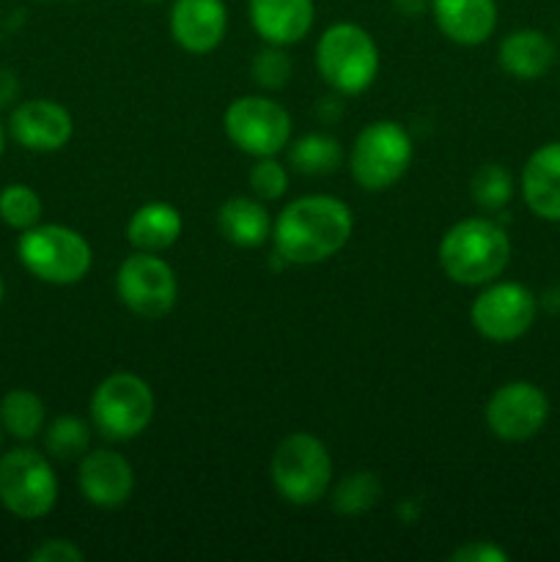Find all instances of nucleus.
I'll return each instance as SVG.
<instances>
[{
  "instance_id": "nucleus-1",
  "label": "nucleus",
  "mask_w": 560,
  "mask_h": 562,
  "mask_svg": "<svg viewBox=\"0 0 560 562\" xmlns=\"http://www.w3.org/2000/svg\"><path fill=\"white\" fill-rule=\"evenodd\" d=\"M349 203L333 195H302L285 203L272 223L275 256L294 267H313L338 256L351 239Z\"/></svg>"
},
{
  "instance_id": "nucleus-2",
  "label": "nucleus",
  "mask_w": 560,
  "mask_h": 562,
  "mask_svg": "<svg viewBox=\"0 0 560 562\" xmlns=\"http://www.w3.org/2000/svg\"><path fill=\"white\" fill-rule=\"evenodd\" d=\"M511 261V239L500 223L489 217L459 220L439 241V267L459 285H486L505 272Z\"/></svg>"
},
{
  "instance_id": "nucleus-3",
  "label": "nucleus",
  "mask_w": 560,
  "mask_h": 562,
  "mask_svg": "<svg viewBox=\"0 0 560 562\" xmlns=\"http://www.w3.org/2000/svg\"><path fill=\"white\" fill-rule=\"evenodd\" d=\"M16 258L47 285H77L93 267V250L86 236L58 223H38L20 231Z\"/></svg>"
},
{
  "instance_id": "nucleus-4",
  "label": "nucleus",
  "mask_w": 560,
  "mask_h": 562,
  "mask_svg": "<svg viewBox=\"0 0 560 562\" xmlns=\"http://www.w3.org/2000/svg\"><path fill=\"white\" fill-rule=\"evenodd\" d=\"M316 71L335 93L357 97L368 91L379 75V47L357 22H335L316 42Z\"/></svg>"
},
{
  "instance_id": "nucleus-5",
  "label": "nucleus",
  "mask_w": 560,
  "mask_h": 562,
  "mask_svg": "<svg viewBox=\"0 0 560 562\" xmlns=\"http://www.w3.org/2000/svg\"><path fill=\"white\" fill-rule=\"evenodd\" d=\"M275 492L296 508L316 505L333 483V456L327 445L307 431H294L280 439L269 464Z\"/></svg>"
},
{
  "instance_id": "nucleus-6",
  "label": "nucleus",
  "mask_w": 560,
  "mask_h": 562,
  "mask_svg": "<svg viewBox=\"0 0 560 562\" xmlns=\"http://www.w3.org/2000/svg\"><path fill=\"white\" fill-rule=\"evenodd\" d=\"M152 384L137 373H110L91 395V426L110 442L137 439L154 420Z\"/></svg>"
},
{
  "instance_id": "nucleus-7",
  "label": "nucleus",
  "mask_w": 560,
  "mask_h": 562,
  "mask_svg": "<svg viewBox=\"0 0 560 562\" xmlns=\"http://www.w3.org/2000/svg\"><path fill=\"white\" fill-rule=\"evenodd\" d=\"M412 137L399 121H373L357 132L349 170L366 192H384L404 179L412 165Z\"/></svg>"
},
{
  "instance_id": "nucleus-8",
  "label": "nucleus",
  "mask_w": 560,
  "mask_h": 562,
  "mask_svg": "<svg viewBox=\"0 0 560 562\" xmlns=\"http://www.w3.org/2000/svg\"><path fill=\"white\" fill-rule=\"evenodd\" d=\"M58 503V477L44 453L14 448L0 456V505L25 521L44 519Z\"/></svg>"
},
{
  "instance_id": "nucleus-9",
  "label": "nucleus",
  "mask_w": 560,
  "mask_h": 562,
  "mask_svg": "<svg viewBox=\"0 0 560 562\" xmlns=\"http://www.w3.org/2000/svg\"><path fill=\"white\" fill-rule=\"evenodd\" d=\"M223 130L231 146L247 157H278L291 143V115L275 99L247 93L225 108Z\"/></svg>"
},
{
  "instance_id": "nucleus-10",
  "label": "nucleus",
  "mask_w": 560,
  "mask_h": 562,
  "mask_svg": "<svg viewBox=\"0 0 560 562\" xmlns=\"http://www.w3.org/2000/svg\"><path fill=\"white\" fill-rule=\"evenodd\" d=\"M115 294L121 305L141 318L168 316L179 300V280L173 267L157 252L135 250L115 272Z\"/></svg>"
},
{
  "instance_id": "nucleus-11",
  "label": "nucleus",
  "mask_w": 560,
  "mask_h": 562,
  "mask_svg": "<svg viewBox=\"0 0 560 562\" xmlns=\"http://www.w3.org/2000/svg\"><path fill=\"white\" fill-rule=\"evenodd\" d=\"M538 316V296L514 280H492L472 300L470 322L492 344H514L530 333Z\"/></svg>"
},
{
  "instance_id": "nucleus-12",
  "label": "nucleus",
  "mask_w": 560,
  "mask_h": 562,
  "mask_svg": "<svg viewBox=\"0 0 560 562\" xmlns=\"http://www.w3.org/2000/svg\"><path fill=\"white\" fill-rule=\"evenodd\" d=\"M486 428L503 442H527L549 420V398L538 384L516 379L503 384L486 401Z\"/></svg>"
},
{
  "instance_id": "nucleus-13",
  "label": "nucleus",
  "mask_w": 560,
  "mask_h": 562,
  "mask_svg": "<svg viewBox=\"0 0 560 562\" xmlns=\"http://www.w3.org/2000/svg\"><path fill=\"white\" fill-rule=\"evenodd\" d=\"M9 135L36 154L60 151L75 135V119L55 99H27L9 115Z\"/></svg>"
},
{
  "instance_id": "nucleus-14",
  "label": "nucleus",
  "mask_w": 560,
  "mask_h": 562,
  "mask_svg": "<svg viewBox=\"0 0 560 562\" xmlns=\"http://www.w3.org/2000/svg\"><path fill=\"white\" fill-rule=\"evenodd\" d=\"M77 486L88 505L102 510L121 508L135 492V470L126 456L115 450H88L77 467Z\"/></svg>"
},
{
  "instance_id": "nucleus-15",
  "label": "nucleus",
  "mask_w": 560,
  "mask_h": 562,
  "mask_svg": "<svg viewBox=\"0 0 560 562\" xmlns=\"http://www.w3.org/2000/svg\"><path fill=\"white\" fill-rule=\"evenodd\" d=\"M168 25L184 53L206 55L217 49L228 33V9L223 0H173Z\"/></svg>"
},
{
  "instance_id": "nucleus-16",
  "label": "nucleus",
  "mask_w": 560,
  "mask_h": 562,
  "mask_svg": "<svg viewBox=\"0 0 560 562\" xmlns=\"http://www.w3.org/2000/svg\"><path fill=\"white\" fill-rule=\"evenodd\" d=\"M247 16L258 36L275 47L300 44L316 20L313 0H247Z\"/></svg>"
},
{
  "instance_id": "nucleus-17",
  "label": "nucleus",
  "mask_w": 560,
  "mask_h": 562,
  "mask_svg": "<svg viewBox=\"0 0 560 562\" xmlns=\"http://www.w3.org/2000/svg\"><path fill=\"white\" fill-rule=\"evenodd\" d=\"M428 5L439 33L461 47L489 42L497 27V0H432Z\"/></svg>"
},
{
  "instance_id": "nucleus-18",
  "label": "nucleus",
  "mask_w": 560,
  "mask_h": 562,
  "mask_svg": "<svg viewBox=\"0 0 560 562\" xmlns=\"http://www.w3.org/2000/svg\"><path fill=\"white\" fill-rule=\"evenodd\" d=\"M522 198L538 220L560 223V140L544 143L522 168Z\"/></svg>"
},
{
  "instance_id": "nucleus-19",
  "label": "nucleus",
  "mask_w": 560,
  "mask_h": 562,
  "mask_svg": "<svg viewBox=\"0 0 560 562\" xmlns=\"http://www.w3.org/2000/svg\"><path fill=\"white\" fill-rule=\"evenodd\" d=\"M555 58H558V49H555L552 38L544 31H536V27L511 31L497 47L500 69L514 77V80L525 82L547 75L555 66Z\"/></svg>"
},
{
  "instance_id": "nucleus-20",
  "label": "nucleus",
  "mask_w": 560,
  "mask_h": 562,
  "mask_svg": "<svg viewBox=\"0 0 560 562\" xmlns=\"http://www.w3.org/2000/svg\"><path fill=\"white\" fill-rule=\"evenodd\" d=\"M181 231H184V220L173 203L148 201L137 206L126 220L124 236L135 250L163 252L179 241Z\"/></svg>"
},
{
  "instance_id": "nucleus-21",
  "label": "nucleus",
  "mask_w": 560,
  "mask_h": 562,
  "mask_svg": "<svg viewBox=\"0 0 560 562\" xmlns=\"http://www.w3.org/2000/svg\"><path fill=\"white\" fill-rule=\"evenodd\" d=\"M272 223L261 198L234 195L217 209V231L225 241L242 250H253L272 239Z\"/></svg>"
},
{
  "instance_id": "nucleus-22",
  "label": "nucleus",
  "mask_w": 560,
  "mask_h": 562,
  "mask_svg": "<svg viewBox=\"0 0 560 562\" xmlns=\"http://www.w3.org/2000/svg\"><path fill=\"white\" fill-rule=\"evenodd\" d=\"M44 426H47V409H44V401L33 390L16 387L3 395V401H0V428L9 437L20 439V442H31V439L42 437Z\"/></svg>"
},
{
  "instance_id": "nucleus-23",
  "label": "nucleus",
  "mask_w": 560,
  "mask_h": 562,
  "mask_svg": "<svg viewBox=\"0 0 560 562\" xmlns=\"http://www.w3.org/2000/svg\"><path fill=\"white\" fill-rule=\"evenodd\" d=\"M344 146L327 132H307L289 143V162L302 176H333L344 165Z\"/></svg>"
},
{
  "instance_id": "nucleus-24",
  "label": "nucleus",
  "mask_w": 560,
  "mask_h": 562,
  "mask_svg": "<svg viewBox=\"0 0 560 562\" xmlns=\"http://www.w3.org/2000/svg\"><path fill=\"white\" fill-rule=\"evenodd\" d=\"M44 450L49 459L75 461L82 459L91 448V426L75 415L55 417L49 426H44Z\"/></svg>"
},
{
  "instance_id": "nucleus-25",
  "label": "nucleus",
  "mask_w": 560,
  "mask_h": 562,
  "mask_svg": "<svg viewBox=\"0 0 560 562\" xmlns=\"http://www.w3.org/2000/svg\"><path fill=\"white\" fill-rule=\"evenodd\" d=\"M470 198L483 212H503L514 198V176L500 162H486L470 179Z\"/></svg>"
},
{
  "instance_id": "nucleus-26",
  "label": "nucleus",
  "mask_w": 560,
  "mask_h": 562,
  "mask_svg": "<svg viewBox=\"0 0 560 562\" xmlns=\"http://www.w3.org/2000/svg\"><path fill=\"white\" fill-rule=\"evenodd\" d=\"M382 497V483L373 472H351L335 486L333 508L340 516H360Z\"/></svg>"
},
{
  "instance_id": "nucleus-27",
  "label": "nucleus",
  "mask_w": 560,
  "mask_h": 562,
  "mask_svg": "<svg viewBox=\"0 0 560 562\" xmlns=\"http://www.w3.org/2000/svg\"><path fill=\"white\" fill-rule=\"evenodd\" d=\"M44 203L31 184H5L0 190V220L14 231H27L42 223Z\"/></svg>"
},
{
  "instance_id": "nucleus-28",
  "label": "nucleus",
  "mask_w": 560,
  "mask_h": 562,
  "mask_svg": "<svg viewBox=\"0 0 560 562\" xmlns=\"http://www.w3.org/2000/svg\"><path fill=\"white\" fill-rule=\"evenodd\" d=\"M291 75H294V64H291L285 47H275L267 44L261 53H256L250 64V77L256 80V86L267 88V91H280V88L289 86Z\"/></svg>"
},
{
  "instance_id": "nucleus-29",
  "label": "nucleus",
  "mask_w": 560,
  "mask_h": 562,
  "mask_svg": "<svg viewBox=\"0 0 560 562\" xmlns=\"http://www.w3.org/2000/svg\"><path fill=\"white\" fill-rule=\"evenodd\" d=\"M247 184H250L253 195L261 201H278L289 190V170L275 157H258L247 176Z\"/></svg>"
},
{
  "instance_id": "nucleus-30",
  "label": "nucleus",
  "mask_w": 560,
  "mask_h": 562,
  "mask_svg": "<svg viewBox=\"0 0 560 562\" xmlns=\"http://www.w3.org/2000/svg\"><path fill=\"white\" fill-rule=\"evenodd\" d=\"M86 552L77 547L75 541H66V538H49V541L38 543L31 552V562H82Z\"/></svg>"
},
{
  "instance_id": "nucleus-31",
  "label": "nucleus",
  "mask_w": 560,
  "mask_h": 562,
  "mask_svg": "<svg viewBox=\"0 0 560 562\" xmlns=\"http://www.w3.org/2000/svg\"><path fill=\"white\" fill-rule=\"evenodd\" d=\"M453 562H508V552L492 541H470L450 552Z\"/></svg>"
},
{
  "instance_id": "nucleus-32",
  "label": "nucleus",
  "mask_w": 560,
  "mask_h": 562,
  "mask_svg": "<svg viewBox=\"0 0 560 562\" xmlns=\"http://www.w3.org/2000/svg\"><path fill=\"white\" fill-rule=\"evenodd\" d=\"M20 97V77L11 69H0V110L11 108Z\"/></svg>"
},
{
  "instance_id": "nucleus-33",
  "label": "nucleus",
  "mask_w": 560,
  "mask_h": 562,
  "mask_svg": "<svg viewBox=\"0 0 560 562\" xmlns=\"http://www.w3.org/2000/svg\"><path fill=\"white\" fill-rule=\"evenodd\" d=\"M538 307H544L549 316H560V283L549 285V289L538 296Z\"/></svg>"
},
{
  "instance_id": "nucleus-34",
  "label": "nucleus",
  "mask_w": 560,
  "mask_h": 562,
  "mask_svg": "<svg viewBox=\"0 0 560 562\" xmlns=\"http://www.w3.org/2000/svg\"><path fill=\"white\" fill-rule=\"evenodd\" d=\"M3 151H5V130L3 124H0V157H3Z\"/></svg>"
},
{
  "instance_id": "nucleus-35",
  "label": "nucleus",
  "mask_w": 560,
  "mask_h": 562,
  "mask_svg": "<svg viewBox=\"0 0 560 562\" xmlns=\"http://www.w3.org/2000/svg\"><path fill=\"white\" fill-rule=\"evenodd\" d=\"M3 294H5V285H3V278H0V305H3Z\"/></svg>"
},
{
  "instance_id": "nucleus-36",
  "label": "nucleus",
  "mask_w": 560,
  "mask_h": 562,
  "mask_svg": "<svg viewBox=\"0 0 560 562\" xmlns=\"http://www.w3.org/2000/svg\"><path fill=\"white\" fill-rule=\"evenodd\" d=\"M146 3H159V0H146Z\"/></svg>"
}]
</instances>
